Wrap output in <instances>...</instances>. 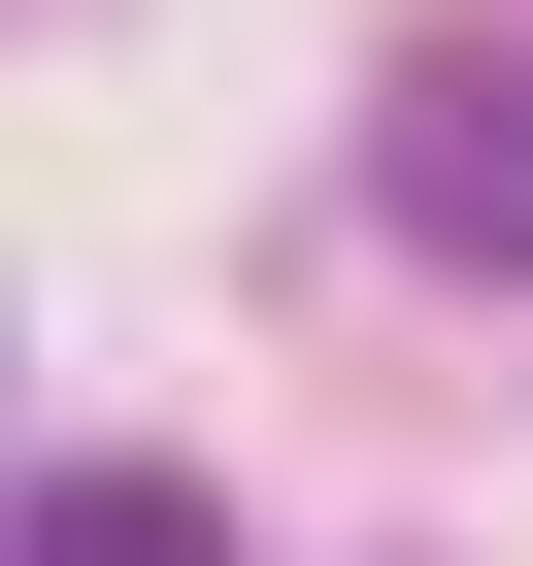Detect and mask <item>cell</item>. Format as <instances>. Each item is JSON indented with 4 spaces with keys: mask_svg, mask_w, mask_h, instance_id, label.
I'll return each mask as SVG.
<instances>
[{
    "mask_svg": "<svg viewBox=\"0 0 533 566\" xmlns=\"http://www.w3.org/2000/svg\"><path fill=\"white\" fill-rule=\"evenodd\" d=\"M367 200H400V266H533V34H400L367 67Z\"/></svg>",
    "mask_w": 533,
    "mask_h": 566,
    "instance_id": "cell-1",
    "label": "cell"
},
{
    "mask_svg": "<svg viewBox=\"0 0 533 566\" xmlns=\"http://www.w3.org/2000/svg\"><path fill=\"white\" fill-rule=\"evenodd\" d=\"M0 566H233V500H200V467H67Z\"/></svg>",
    "mask_w": 533,
    "mask_h": 566,
    "instance_id": "cell-2",
    "label": "cell"
}]
</instances>
